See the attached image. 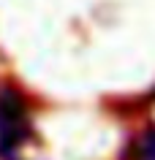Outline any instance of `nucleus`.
I'll return each instance as SVG.
<instances>
[{
    "mask_svg": "<svg viewBox=\"0 0 155 160\" xmlns=\"http://www.w3.org/2000/svg\"><path fill=\"white\" fill-rule=\"evenodd\" d=\"M27 136L30 119L25 114V98L11 87H0V158L11 160Z\"/></svg>",
    "mask_w": 155,
    "mask_h": 160,
    "instance_id": "nucleus-1",
    "label": "nucleus"
},
{
    "mask_svg": "<svg viewBox=\"0 0 155 160\" xmlns=\"http://www.w3.org/2000/svg\"><path fill=\"white\" fill-rule=\"evenodd\" d=\"M131 160H155V125L144 128L131 144Z\"/></svg>",
    "mask_w": 155,
    "mask_h": 160,
    "instance_id": "nucleus-2",
    "label": "nucleus"
}]
</instances>
